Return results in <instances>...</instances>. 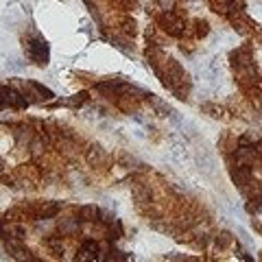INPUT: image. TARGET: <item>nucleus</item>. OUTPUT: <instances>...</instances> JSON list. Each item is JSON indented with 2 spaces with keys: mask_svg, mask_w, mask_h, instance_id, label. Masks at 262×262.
<instances>
[{
  "mask_svg": "<svg viewBox=\"0 0 262 262\" xmlns=\"http://www.w3.org/2000/svg\"><path fill=\"white\" fill-rule=\"evenodd\" d=\"M158 22H160V27H162L168 35H175V37H181V35H184V29H186L184 27V20H181L179 16H175V11L160 13Z\"/></svg>",
  "mask_w": 262,
  "mask_h": 262,
  "instance_id": "obj_1",
  "label": "nucleus"
},
{
  "mask_svg": "<svg viewBox=\"0 0 262 262\" xmlns=\"http://www.w3.org/2000/svg\"><path fill=\"white\" fill-rule=\"evenodd\" d=\"M62 208H64L62 201H39L37 205L31 208V214L37 221H48V219H53V216H57Z\"/></svg>",
  "mask_w": 262,
  "mask_h": 262,
  "instance_id": "obj_2",
  "label": "nucleus"
},
{
  "mask_svg": "<svg viewBox=\"0 0 262 262\" xmlns=\"http://www.w3.org/2000/svg\"><path fill=\"white\" fill-rule=\"evenodd\" d=\"M27 50H29V57L35 59L39 66H46L48 64V44L39 37H31L27 44Z\"/></svg>",
  "mask_w": 262,
  "mask_h": 262,
  "instance_id": "obj_3",
  "label": "nucleus"
},
{
  "mask_svg": "<svg viewBox=\"0 0 262 262\" xmlns=\"http://www.w3.org/2000/svg\"><path fill=\"white\" fill-rule=\"evenodd\" d=\"M85 162L90 166H94V168H100V166L107 164V153H105V149H100L98 144H92V147L85 151Z\"/></svg>",
  "mask_w": 262,
  "mask_h": 262,
  "instance_id": "obj_4",
  "label": "nucleus"
},
{
  "mask_svg": "<svg viewBox=\"0 0 262 262\" xmlns=\"http://www.w3.org/2000/svg\"><path fill=\"white\" fill-rule=\"evenodd\" d=\"M57 229L62 231L64 236L79 234V231H81V219H77V216H64V219H59Z\"/></svg>",
  "mask_w": 262,
  "mask_h": 262,
  "instance_id": "obj_5",
  "label": "nucleus"
},
{
  "mask_svg": "<svg viewBox=\"0 0 262 262\" xmlns=\"http://www.w3.org/2000/svg\"><path fill=\"white\" fill-rule=\"evenodd\" d=\"M100 245L97 243V240H88V243H83V247L79 249V256H77V260H98L100 258Z\"/></svg>",
  "mask_w": 262,
  "mask_h": 262,
  "instance_id": "obj_6",
  "label": "nucleus"
},
{
  "mask_svg": "<svg viewBox=\"0 0 262 262\" xmlns=\"http://www.w3.org/2000/svg\"><path fill=\"white\" fill-rule=\"evenodd\" d=\"M100 214H103V210L97 205H81L79 208V219L85 223H97V221H100Z\"/></svg>",
  "mask_w": 262,
  "mask_h": 262,
  "instance_id": "obj_7",
  "label": "nucleus"
},
{
  "mask_svg": "<svg viewBox=\"0 0 262 262\" xmlns=\"http://www.w3.org/2000/svg\"><path fill=\"white\" fill-rule=\"evenodd\" d=\"M133 199L138 201V205H140V203H142V205L153 203V190H151L147 184L135 186V188H133Z\"/></svg>",
  "mask_w": 262,
  "mask_h": 262,
  "instance_id": "obj_8",
  "label": "nucleus"
},
{
  "mask_svg": "<svg viewBox=\"0 0 262 262\" xmlns=\"http://www.w3.org/2000/svg\"><path fill=\"white\" fill-rule=\"evenodd\" d=\"M107 238H109V243H114V240H118V238H123V234H125V228H123V223H120L118 219H114L112 223H107Z\"/></svg>",
  "mask_w": 262,
  "mask_h": 262,
  "instance_id": "obj_9",
  "label": "nucleus"
},
{
  "mask_svg": "<svg viewBox=\"0 0 262 262\" xmlns=\"http://www.w3.org/2000/svg\"><path fill=\"white\" fill-rule=\"evenodd\" d=\"M195 162L199 166L201 170H214V160L210 158V155H195Z\"/></svg>",
  "mask_w": 262,
  "mask_h": 262,
  "instance_id": "obj_10",
  "label": "nucleus"
},
{
  "mask_svg": "<svg viewBox=\"0 0 262 262\" xmlns=\"http://www.w3.org/2000/svg\"><path fill=\"white\" fill-rule=\"evenodd\" d=\"M46 245H48V249L53 251V254H57V256L64 254V240L62 238H55V236H53V238L46 240Z\"/></svg>",
  "mask_w": 262,
  "mask_h": 262,
  "instance_id": "obj_11",
  "label": "nucleus"
},
{
  "mask_svg": "<svg viewBox=\"0 0 262 262\" xmlns=\"http://www.w3.org/2000/svg\"><path fill=\"white\" fill-rule=\"evenodd\" d=\"M229 245H231V234L229 231H221V234L216 236V247L225 249V247H229Z\"/></svg>",
  "mask_w": 262,
  "mask_h": 262,
  "instance_id": "obj_12",
  "label": "nucleus"
},
{
  "mask_svg": "<svg viewBox=\"0 0 262 262\" xmlns=\"http://www.w3.org/2000/svg\"><path fill=\"white\" fill-rule=\"evenodd\" d=\"M27 85H29V88H31V90H33V92L42 94V98H53V97H55V94L50 92L48 88H44V85H39V83H27Z\"/></svg>",
  "mask_w": 262,
  "mask_h": 262,
  "instance_id": "obj_13",
  "label": "nucleus"
},
{
  "mask_svg": "<svg viewBox=\"0 0 262 262\" xmlns=\"http://www.w3.org/2000/svg\"><path fill=\"white\" fill-rule=\"evenodd\" d=\"M195 33H196V37H205V35L210 33V27L199 20V22H196V27H195Z\"/></svg>",
  "mask_w": 262,
  "mask_h": 262,
  "instance_id": "obj_14",
  "label": "nucleus"
},
{
  "mask_svg": "<svg viewBox=\"0 0 262 262\" xmlns=\"http://www.w3.org/2000/svg\"><path fill=\"white\" fill-rule=\"evenodd\" d=\"M4 68H7V70H11V72H20V70L24 68V64H22V62H16V59H11V62H9L7 66H4Z\"/></svg>",
  "mask_w": 262,
  "mask_h": 262,
  "instance_id": "obj_15",
  "label": "nucleus"
},
{
  "mask_svg": "<svg viewBox=\"0 0 262 262\" xmlns=\"http://www.w3.org/2000/svg\"><path fill=\"white\" fill-rule=\"evenodd\" d=\"M238 234H240V238H243V240H245L247 245H251V238H249V234H247L245 229H238Z\"/></svg>",
  "mask_w": 262,
  "mask_h": 262,
  "instance_id": "obj_16",
  "label": "nucleus"
},
{
  "mask_svg": "<svg viewBox=\"0 0 262 262\" xmlns=\"http://www.w3.org/2000/svg\"><path fill=\"white\" fill-rule=\"evenodd\" d=\"M2 170H4V162L0 160V175H2Z\"/></svg>",
  "mask_w": 262,
  "mask_h": 262,
  "instance_id": "obj_17",
  "label": "nucleus"
}]
</instances>
